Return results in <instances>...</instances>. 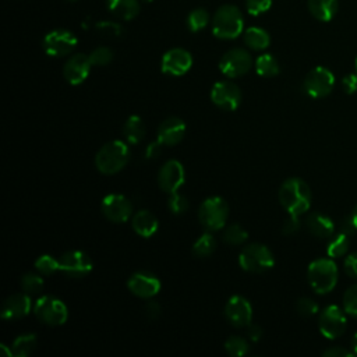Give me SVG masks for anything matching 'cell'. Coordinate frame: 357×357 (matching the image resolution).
Returning <instances> with one entry per match:
<instances>
[{
	"label": "cell",
	"mask_w": 357,
	"mask_h": 357,
	"mask_svg": "<svg viewBox=\"0 0 357 357\" xmlns=\"http://www.w3.org/2000/svg\"><path fill=\"white\" fill-rule=\"evenodd\" d=\"M278 197L280 205L289 215L300 216L307 212L311 205V190L308 184L298 177L284 180L279 188Z\"/></svg>",
	"instance_id": "cell-1"
},
{
	"label": "cell",
	"mask_w": 357,
	"mask_h": 357,
	"mask_svg": "<svg viewBox=\"0 0 357 357\" xmlns=\"http://www.w3.org/2000/svg\"><path fill=\"white\" fill-rule=\"evenodd\" d=\"M131 156L126 141L113 139L106 142L95 155V166L102 174H116L126 167Z\"/></svg>",
	"instance_id": "cell-2"
},
{
	"label": "cell",
	"mask_w": 357,
	"mask_h": 357,
	"mask_svg": "<svg viewBox=\"0 0 357 357\" xmlns=\"http://www.w3.org/2000/svg\"><path fill=\"white\" fill-rule=\"evenodd\" d=\"M307 279L317 294L331 293L337 283V266L331 258L314 259L308 265Z\"/></svg>",
	"instance_id": "cell-3"
},
{
	"label": "cell",
	"mask_w": 357,
	"mask_h": 357,
	"mask_svg": "<svg viewBox=\"0 0 357 357\" xmlns=\"http://www.w3.org/2000/svg\"><path fill=\"white\" fill-rule=\"evenodd\" d=\"M244 28L241 11L231 4L219 7L212 18V32L219 39H234Z\"/></svg>",
	"instance_id": "cell-4"
},
{
	"label": "cell",
	"mask_w": 357,
	"mask_h": 357,
	"mask_svg": "<svg viewBox=\"0 0 357 357\" xmlns=\"http://www.w3.org/2000/svg\"><path fill=\"white\" fill-rule=\"evenodd\" d=\"M229 218V205L227 202L218 195L209 197L202 201L198 208L199 223L208 231H218L226 226Z\"/></svg>",
	"instance_id": "cell-5"
},
{
	"label": "cell",
	"mask_w": 357,
	"mask_h": 357,
	"mask_svg": "<svg viewBox=\"0 0 357 357\" xmlns=\"http://www.w3.org/2000/svg\"><path fill=\"white\" fill-rule=\"evenodd\" d=\"M238 265L245 272L261 273L269 271L275 265V257L266 245L261 243H251L240 251Z\"/></svg>",
	"instance_id": "cell-6"
},
{
	"label": "cell",
	"mask_w": 357,
	"mask_h": 357,
	"mask_svg": "<svg viewBox=\"0 0 357 357\" xmlns=\"http://www.w3.org/2000/svg\"><path fill=\"white\" fill-rule=\"evenodd\" d=\"M33 314L40 322L49 326H59L67 321L68 308L60 298L46 294L35 301Z\"/></svg>",
	"instance_id": "cell-7"
},
{
	"label": "cell",
	"mask_w": 357,
	"mask_h": 357,
	"mask_svg": "<svg viewBox=\"0 0 357 357\" xmlns=\"http://www.w3.org/2000/svg\"><path fill=\"white\" fill-rule=\"evenodd\" d=\"M335 86V75L326 67H314L303 81L304 92L314 99L328 96Z\"/></svg>",
	"instance_id": "cell-8"
},
{
	"label": "cell",
	"mask_w": 357,
	"mask_h": 357,
	"mask_svg": "<svg viewBox=\"0 0 357 357\" xmlns=\"http://www.w3.org/2000/svg\"><path fill=\"white\" fill-rule=\"evenodd\" d=\"M318 328L321 335L326 339H337L340 337L347 328L346 312L340 307L332 304L325 307L318 317Z\"/></svg>",
	"instance_id": "cell-9"
},
{
	"label": "cell",
	"mask_w": 357,
	"mask_h": 357,
	"mask_svg": "<svg viewBox=\"0 0 357 357\" xmlns=\"http://www.w3.org/2000/svg\"><path fill=\"white\" fill-rule=\"evenodd\" d=\"M252 66L251 54L241 47L227 50L219 60V70L227 78H237L250 71Z\"/></svg>",
	"instance_id": "cell-10"
},
{
	"label": "cell",
	"mask_w": 357,
	"mask_h": 357,
	"mask_svg": "<svg viewBox=\"0 0 357 357\" xmlns=\"http://www.w3.org/2000/svg\"><path fill=\"white\" fill-rule=\"evenodd\" d=\"M103 216L113 223H124L132 218V204L123 194H107L100 205Z\"/></svg>",
	"instance_id": "cell-11"
},
{
	"label": "cell",
	"mask_w": 357,
	"mask_h": 357,
	"mask_svg": "<svg viewBox=\"0 0 357 357\" xmlns=\"http://www.w3.org/2000/svg\"><path fill=\"white\" fill-rule=\"evenodd\" d=\"M77 36L68 29H53L43 38V49L50 57H64L77 46Z\"/></svg>",
	"instance_id": "cell-12"
},
{
	"label": "cell",
	"mask_w": 357,
	"mask_h": 357,
	"mask_svg": "<svg viewBox=\"0 0 357 357\" xmlns=\"http://www.w3.org/2000/svg\"><path fill=\"white\" fill-rule=\"evenodd\" d=\"M241 91L238 85L229 79L218 81L211 89V100L223 110H236L241 103Z\"/></svg>",
	"instance_id": "cell-13"
},
{
	"label": "cell",
	"mask_w": 357,
	"mask_h": 357,
	"mask_svg": "<svg viewBox=\"0 0 357 357\" xmlns=\"http://www.w3.org/2000/svg\"><path fill=\"white\" fill-rule=\"evenodd\" d=\"M185 180V170L181 162L170 159L162 165L158 172V185L166 194H173L180 190Z\"/></svg>",
	"instance_id": "cell-14"
},
{
	"label": "cell",
	"mask_w": 357,
	"mask_h": 357,
	"mask_svg": "<svg viewBox=\"0 0 357 357\" xmlns=\"http://www.w3.org/2000/svg\"><path fill=\"white\" fill-rule=\"evenodd\" d=\"M59 262L60 271L70 278H82L93 268L91 257L81 250H70L61 254Z\"/></svg>",
	"instance_id": "cell-15"
},
{
	"label": "cell",
	"mask_w": 357,
	"mask_h": 357,
	"mask_svg": "<svg viewBox=\"0 0 357 357\" xmlns=\"http://www.w3.org/2000/svg\"><path fill=\"white\" fill-rule=\"evenodd\" d=\"M127 287L134 296L149 300L160 291L162 284L158 276H155L153 273L148 271H137L128 278Z\"/></svg>",
	"instance_id": "cell-16"
},
{
	"label": "cell",
	"mask_w": 357,
	"mask_h": 357,
	"mask_svg": "<svg viewBox=\"0 0 357 357\" xmlns=\"http://www.w3.org/2000/svg\"><path fill=\"white\" fill-rule=\"evenodd\" d=\"M226 319L236 328H247L252 322V307L250 301L240 296H231L225 305Z\"/></svg>",
	"instance_id": "cell-17"
},
{
	"label": "cell",
	"mask_w": 357,
	"mask_h": 357,
	"mask_svg": "<svg viewBox=\"0 0 357 357\" xmlns=\"http://www.w3.org/2000/svg\"><path fill=\"white\" fill-rule=\"evenodd\" d=\"M192 66V56L183 47H173L167 50L160 61V68L169 75H184Z\"/></svg>",
	"instance_id": "cell-18"
},
{
	"label": "cell",
	"mask_w": 357,
	"mask_h": 357,
	"mask_svg": "<svg viewBox=\"0 0 357 357\" xmlns=\"http://www.w3.org/2000/svg\"><path fill=\"white\" fill-rule=\"evenodd\" d=\"M92 63L89 60V56L84 53H75L67 59L63 67V75L66 81L71 85H79L82 84L89 73H91Z\"/></svg>",
	"instance_id": "cell-19"
},
{
	"label": "cell",
	"mask_w": 357,
	"mask_h": 357,
	"mask_svg": "<svg viewBox=\"0 0 357 357\" xmlns=\"http://www.w3.org/2000/svg\"><path fill=\"white\" fill-rule=\"evenodd\" d=\"M32 310L31 296L25 291L15 293L7 297L1 305L0 315L3 319H20L26 317Z\"/></svg>",
	"instance_id": "cell-20"
},
{
	"label": "cell",
	"mask_w": 357,
	"mask_h": 357,
	"mask_svg": "<svg viewBox=\"0 0 357 357\" xmlns=\"http://www.w3.org/2000/svg\"><path fill=\"white\" fill-rule=\"evenodd\" d=\"M185 123L183 119L172 116L165 119L159 128H158V139L166 145V146H173L177 145L185 135Z\"/></svg>",
	"instance_id": "cell-21"
},
{
	"label": "cell",
	"mask_w": 357,
	"mask_h": 357,
	"mask_svg": "<svg viewBox=\"0 0 357 357\" xmlns=\"http://www.w3.org/2000/svg\"><path fill=\"white\" fill-rule=\"evenodd\" d=\"M131 226L134 231L144 238L152 237L159 229L158 218L148 209L137 211L131 218Z\"/></svg>",
	"instance_id": "cell-22"
},
{
	"label": "cell",
	"mask_w": 357,
	"mask_h": 357,
	"mask_svg": "<svg viewBox=\"0 0 357 357\" xmlns=\"http://www.w3.org/2000/svg\"><path fill=\"white\" fill-rule=\"evenodd\" d=\"M308 231L318 238H331L335 233V225L332 219L321 212H312L305 220Z\"/></svg>",
	"instance_id": "cell-23"
},
{
	"label": "cell",
	"mask_w": 357,
	"mask_h": 357,
	"mask_svg": "<svg viewBox=\"0 0 357 357\" xmlns=\"http://www.w3.org/2000/svg\"><path fill=\"white\" fill-rule=\"evenodd\" d=\"M308 10L314 18L322 22L331 21L337 13V0H308Z\"/></svg>",
	"instance_id": "cell-24"
},
{
	"label": "cell",
	"mask_w": 357,
	"mask_h": 357,
	"mask_svg": "<svg viewBox=\"0 0 357 357\" xmlns=\"http://www.w3.org/2000/svg\"><path fill=\"white\" fill-rule=\"evenodd\" d=\"M145 124L139 116H130L123 126V137L128 145L139 144L145 137Z\"/></svg>",
	"instance_id": "cell-25"
},
{
	"label": "cell",
	"mask_w": 357,
	"mask_h": 357,
	"mask_svg": "<svg viewBox=\"0 0 357 357\" xmlns=\"http://www.w3.org/2000/svg\"><path fill=\"white\" fill-rule=\"evenodd\" d=\"M107 10L114 17L128 21L138 15L139 4L137 0H107Z\"/></svg>",
	"instance_id": "cell-26"
},
{
	"label": "cell",
	"mask_w": 357,
	"mask_h": 357,
	"mask_svg": "<svg viewBox=\"0 0 357 357\" xmlns=\"http://www.w3.org/2000/svg\"><path fill=\"white\" fill-rule=\"evenodd\" d=\"M244 43L252 50H265L271 43L269 33L259 26H250L243 33Z\"/></svg>",
	"instance_id": "cell-27"
},
{
	"label": "cell",
	"mask_w": 357,
	"mask_h": 357,
	"mask_svg": "<svg viewBox=\"0 0 357 357\" xmlns=\"http://www.w3.org/2000/svg\"><path fill=\"white\" fill-rule=\"evenodd\" d=\"M38 343V337L35 333H24L20 335L18 337L14 339L11 349H13V354L15 357H26L29 356Z\"/></svg>",
	"instance_id": "cell-28"
},
{
	"label": "cell",
	"mask_w": 357,
	"mask_h": 357,
	"mask_svg": "<svg viewBox=\"0 0 357 357\" xmlns=\"http://www.w3.org/2000/svg\"><path fill=\"white\" fill-rule=\"evenodd\" d=\"M255 71L261 77H275L279 74L280 67L278 60L272 54L264 53L255 60Z\"/></svg>",
	"instance_id": "cell-29"
},
{
	"label": "cell",
	"mask_w": 357,
	"mask_h": 357,
	"mask_svg": "<svg viewBox=\"0 0 357 357\" xmlns=\"http://www.w3.org/2000/svg\"><path fill=\"white\" fill-rule=\"evenodd\" d=\"M349 244H350V238L349 234L344 231H340L335 236L331 237L328 247H326V254L331 258H339L347 254L349 251Z\"/></svg>",
	"instance_id": "cell-30"
},
{
	"label": "cell",
	"mask_w": 357,
	"mask_h": 357,
	"mask_svg": "<svg viewBox=\"0 0 357 357\" xmlns=\"http://www.w3.org/2000/svg\"><path fill=\"white\" fill-rule=\"evenodd\" d=\"M247 238H248L247 230L238 223H231L223 227L222 240L229 245H241L247 241Z\"/></svg>",
	"instance_id": "cell-31"
},
{
	"label": "cell",
	"mask_w": 357,
	"mask_h": 357,
	"mask_svg": "<svg viewBox=\"0 0 357 357\" xmlns=\"http://www.w3.org/2000/svg\"><path fill=\"white\" fill-rule=\"evenodd\" d=\"M42 276L43 275H40L38 271L24 273L20 279V286H21L22 291L28 293L29 296L39 294L45 287V280H43Z\"/></svg>",
	"instance_id": "cell-32"
},
{
	"label": "cell",
	"mask_w": 357,
	"mask_h": 357,
	"mask_svg": "<svg viewBox=\"0 0 357 357\" xmlns=\"http://www.w3.org/2000/svg\"><path fill=\"white\" fill-rule=\"evenodd\" d=\"M215 248H216V238L211 231L201 234L192 244V252L198 258L209 257L215 251Z\"/></svg>",
	"instance_id": "cell-33"
},
{
	"label": "cell",
	"mask_w": 357,
	"mask_h": 357,
	"mask_svg": "<svg viewBox=\"0 0 357 357\" xmlns=\"http://www.w3.org/2000/svg\"><path fill=\"white\" fill-rule=\"evenodd\" d=\"M225 350L229 356L231 357H241L244 354L248 353L250 350V346H248V342L245 337H241V336H229L225 342Z\"/></svg>",
	"instance_id": "cell-34"
},
{
	"label": "cell",
	"mask_w": 357,
	"mask_h": 357,
	"mask_svg": "<svg viewBox=\"0 0 357 357\" xmlns=\"http://www.w3.org/2000/svg\"><path fill=\"white\" fill-rule=\"evenodd\" d=\"M35 269L43 275V276H50L53 273H56L57 271H60V262L59 259H56L54 257L49 255V254H43L40 255L36 261H35Z\"/></svg>",
	"instance_id": "cell-35"
},
{
	"label": "cell",
	"mask_w": 357,
	"mask_h": 357,
	"mask_svg": "<svg viewBox=\"0 0 357 357\" xmlns=\"http://www.w3.org/2000/svg\"><path fill=\"white\" fill-rule=\"evenodd\" d=\"M208 24H209V13L204 8H195L187 17L188 29L192 32H198L204 29Z\"/></svg>",
	"instance_id": "cell-36"
},
{
	"label": "cell",
	"mask_w": 357,
	"mask_h": 357,
	"mask_svg": "<svg viewBox=\"0 0 357 357\" xmlns=\"http://www.w3.org/2000/svg\"><path fill=\"white\" fill-rule=\"evenodd\" d=\"M190 204L188 199L180 194L178 191L169 194V199H167V208L173 215H183L187 212Z\"/></svg>",
	"instance_id": "cell-37"
},
{
	"label": "cell",
	"mask_w": 357,
	"mask_h": 357,
	"mask_svg": "<svg viewBox=\"0 0 357 357\" xmlns=\"http://www.w3.org/2000/svg\"><path fill=\"white\" fill-rule=\"evenodd\" d=\"M343 310L347 315L357 318V283L350 286L343 294Z\"/></svg>",
	"instance_id": "cell-38"
},
{
	"label": "cell",
	"mask_w": 357,
	"mask_h": 357,
	"mask_svg": "<svg viewBox=\"0 0 357 357\" xmlns=\"http://www.w3.org/2000/svg\"><path fill=\"white\" fill-rule=\"evenodd\" d=\"M88 56H89L92 66H98V67L107 66L113 60V52H112V49H109L106 46H99V47L93 49Z\"/></svg>",
	"instance_id": "cell-39"
},
{
	"label": "cell",
	"mask_w": 357,
	"mask_h": 357,
	"mask_svg": "<svg viewBox=\"0 0 357 357\" xmlns=\"http://www.w3.org/2000/svg\"><path fill=\"white\" fill-rule=\"evenodd\" d=\"M296 311L304 317V318H310L312 315H315L318 312V304L308 297H301L297 300L296 303Z\"/></svg>",
	"instance_id": "cell-40"
},
{
	"label": "cell",
	"mask_w": 357,
	"mask_h": 357,
	"mask_svg": "<svg viewBox=\"0 0 357 357\" xmlns=\"http://www.w3.org/2000/svg\"><path fill=\"white\" fill-rule=\"evenodd\" d=\"M95 28H96V31L100 32L102 35H105V36H112V38L120 36L121 32H123L120 24H117V22H114V21H100V22H96Z\"/></svg>",
	"instance_id": "cell-41"
},
{
	"label": "cell",
	"mask_w": 357,
	"mask_h": 357,
	"mask_svg": "<svg viewBox=\"0 0 357 357\" xmlns=\"http://www.w3.org/2000/svg\"><path fill=\"white\" fill-rule=\"evenodd\" d=\"M271 4H272V0H245L247 11L251 15H259V14L268 11Z\"/></svg>",
	"instance_id": "cell-42"
},
{
	"label": "cell",
	"mask_w": 357,
	"mask_h": 357,
	"mask_svg": "<svg viewBox=\"0 0 357 357\" xmlns=\"http://www.w3.org/2000/svg\"><path fill=\"white\" fill-rule=\"evenodd\" d=\"M300 216H294V215H289V218L284 220L283 226H282V231L286 236H291L294 233H297L300 230Z\"/></svg>",
	"instance_id": "cell-43"
},
{
	"label": "cell",
	"mask_w": 357,
	"mask_h": 357,
	"mask_svg": "<svg viewBox=\"0 0 357 357\" xmlns=\"http://www.w3.org/2000/svg\"><path fill=\"white\" fill-rule=\"evenodd\" d=\"M344 272L347 276L357 279V252H351L344 258Z\"/></svg>",
	"instance_id": "cell-44"
},
{
	"label": "cell",
	"mask_w": 357,
	"mask_h": 357,
	"mask_svg": "<svg viewBox=\"0 0 357 357\" xmlns=\"http://www.w3.org/2000/svg\"><path fill=\"white\" fill-rule=\"evenodd\" d=\"M322 356L324 357H351L354 354L351 350H347L342 346H332V347H328L326 350H324Z\"/></svg>",
	"instance_id": "cell-45"
},
{
	"label": "cell",
	"mask_w": 357,
	"mask_h": 357,
	"mask_svg": "<svg viewBox=\"0 0 357 357\" xmlns=\"http://www.w3.org/2000/svg\"><path fill=\"white\" fill-rule=\"evenodd\" d=\"M162 146H163V144L159 141V139H156V141H152L151 144H148L146 145V148H145V158L146 159H155V158H158L160 153H162Z\"/></svg>",
	"instance_id": "cell-46"
},
{
	"label": "cell",
	"mask_w": 357,
	"mask_h": 357,
	"mask_svg": "<svg viewBox=\"0 0 357 357\" xmlns=\"http://www.w3.org/2000/svg\"><path fill=\"white\" fill-rule=\"evenodd\" d=\"M144 310H145V315H146L148 318H151V319H156V318H159V315H160V312H162L160 304H159V303H156V301H153V300L146 301V303H145Z\"/></svg>",
	"instance_id": "cell-47"
},
{
	"label": "cell",
	"mask_w": 357,
	"mask_h": 357,
	"mask_svg": "<svg viewBox=\"0 0 357 357\" xmlns=\"http://www.w3.org/2000/svg\"><path fill=\"white\" fill-rule=\"evenodd\" d=\"M342 86L346 93H354L357 91V74H347L342 81Z\"/></svg>",
	"instance_id": "cell-48"
},
{
	"label": "cell",
	"mask_w": 357,
	"mask_h": 357,
	"mask_svg": "<svg viewBox=\"0 0 357 357\" xmlns=\"http://www.w3.org/2000/svg\"><path fill=\"white\" fill-rule=\"evenodd\" d=\"M262 336V328L258 324H250L247 326V337L252 342H258Z\"/></svg>",
	"instance_id": "cell-49"
},
{
	"label": "cell",
	"mask_w": 357,
	"mask_h": 357,
	"mask_svg": "<svg viewBox=\"0 0 357 357\" xmlns=\"http://www.w3.org/2000/svg\"><path fill=\"white\" fill-rule=\"evenodd\" d=\"M351 351H353V354L354 356H357V332L353 335V337H351V349H350Z\"/></svg>",
	"instance_id": "cell-50"
},
{
	"label": "cell",
	"mask_w": 357,
	"mask_h": 357,
	"mask_svg": "<svg viewBox=\"0 0 357 357\" xmlns=\"http://www.w3.org/2000/svg\"><path fill=\"white\" fill-rule=\"evenodd\" d=\"M350 219H351V223H353V226H354V229L357 230V206L354 208V211H353V213H351V216H350Z\"/></svg>",
	"instance_id": "cell-51"
},
{
	"label": "cell",
	"mask_w": 357,
	"mask_h": 357,
	"mask_svg": "<svg viewBox=\"0 0 357 357\" xmlns=\"http://www.w3.org/2000/svg\"><path fill=\"white\" fill-rule=\"evenodd\" d=\"M356 74H357V57H356Z\"/></svg>",
	"instance_id": "cell-52"
},
{
	"label": "cell",
	"mask_w": 357,
	"mask_h": 357,
	"mask_svg": "<svg viewBox=\"0 0 357 357\" xmlns=\"http://www.w3.org/2000/svg\"><path fill=\"white\" fill-rule=\"evenodd\" d=\"M144 1H148V3H151V1H153V0H144Z\"/></svg>",
	"instance_id": "cell-53"
},
{
	"label": "cell",
	"mask_w": 357,
	"mask_h": 357,
	"mask_svg": "<svg viewBox=\"0 0 357 357\" xmlns=\"http://www.w3.org/2000/svg\"><path fill=\"white\" fill-rule=\"evenodd\" d=\"M68 1H77V0H68Z\"/></svg>",
	"instance_id": "cell-54"
}]
</instances>
